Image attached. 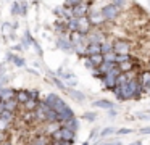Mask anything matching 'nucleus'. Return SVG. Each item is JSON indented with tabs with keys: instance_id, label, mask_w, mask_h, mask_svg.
I'll list each match as a JSON object with an SVG mask.
<instances>
[{
	"instance_id": "nucleus-39",
	"label": "nucleus",
	"mask_w": 150,
	"mask_h": 145,
	"mask_svg": "<svg viewBox=\"0 0 150 145\" xmlns=\"http://www.w3.org/2000/svg\"><path fill=\"white\" fill-rule=\"evenodd\" d=\"M81 2H84V0H65V5H63V6H68V8H73V6L79 5Z\"/></svg>"
},
{
	"instance_id": "nucleus-38",
	"label": "nucleus",
	"mask_w": 150,
	"mask_h": 145,
	"mask_svg": "<svg viewBox=\"0 0 150 145\" xmlns=\"http://www.w3.org/2000/svg\"><path fill=\"white\" fill-rule=\"evenodd\" d=\"M53 13L58 16V19H65V6H58V8H55Z\"/></svg>"
},
{
	"instance_id": "nucleus-53",
	"label": "nucleus",
	"mask_w": 150,
	"mask_h": 145,
	"mask_svg": "<svg viewBox=\"0 0 150 145\" xmlns=\"http://www.w3.org/2000/svg\"><path fill=\"white\" fill-rule=\"evenodd\" d=\"M140 132H144V134H149V132H150V127H144V129H140Z\"/></svg>"
},
{
	"instance_id": "nucleus-7",
	"label": "nucleus",
	"mask_w": 150,
	"mask_h": 145,
	"mask_svg": "<svg viewBox=\"0 0 150 145\" xmlns=\"http://www.w3.org/2000/svg\"><path fill=\"white\" fill-rule=\"evenodd\" d=\"M137 79H139L140 86L144 87V92L150 90V69H142L137 73Z\"/></svg>"
},
{
	"instance_id": "nucleus-1",
	"label": "nucleus",
	"mask_w": 150,
	"mask_h": 145,
	"mask_svg": "<svg viewBox=\"0 0 150 145\" xmlns=\"http://www.w3.org/2000/svg\"><path fill=\"white\" fill-rule=\"evenodd\" d=\"M44 102H45L47 105H49L50 108L53 110V111H57V115H58L60 111H63V110L68 106L65 100H63L60 95H57V93H49V95L44 98Z\"/></svg>"
},
{
	"instance_id": "nucleus-25",
	"label": "nucleus",
	"mask_w": 150,
	"mask_h": 145,
	"mask_svg": "<svg viewBox=\"0 0 150 145\" xmlns=\"http://www.w3.org/2000/svg\"><path fill=\"white\" fill-rule=\"evenodd\" d=\"M55 31L58 32L60 35H62V34H66V32H68V31H66V21L58 19V21L55 23Z\"/></svg>"
},
{
	"instance_id": "nucleus-46",
	"label": "nucleus",
	"mask_w": 150,
	"mask_h": 145,
	"mask_svg": "<svg viewBox=\"0 0 150 145\" xmlns=\"http://www.w3.org/2000/svg\"><path fill=\"white\" fill-rule=\"evenodd\" d=\"M111 3H113V5H116L118 8H123V6L126 5V0H111Z\"/></svg>"
},
{
	"instance_id": "nucleus-42",
	"label": "nucleus",
	"mask_w": 150,
	"mask_h": 145,
	"mask_svg": "<svg viewBox=\"0 0 150 145\" xmlns=\"http://www.w3.org/2000/svg\"><path fill=\"white\" fill-rule=\"evenodd\" d=\"M20 5H21V16H26L28 15V2L23 0V2H20Z\"/></svg>"
},
{
	"instance_id": "nucleus-30",
	"label": "nucleus",
	"mask_w": 150,
	"mask_h": 145,
	"mask_svg": "<svg viewBox=\"0 0 150 145\" xmlns=\"http://www.w3.org/2000/svg\"><path fill=\"white\" fill-rule=\"evenodd\" d=\"M31 145H49V139L45 137V134L39 135V137H36L33 142H31Z\"/></svg>"
},
{
	"instance_id": "nucleus-4",
	"label": "nucleus",
	"mask_w": 150,
	"mask_h": 145,
	"mask_svg": "<svg viewBox=\"0 0 150 145\" xmlns=\"http://www.w3.org/2000/svg\"><path fill=\"white\" fill-rule=\"evenodd\" d=\"M113 52L115 53H131V42L126 39L113 40Z\"/></svg>"
},
{
	"instance_id": "nucleus-45",
	"label": "nucleus",
	"mask_w": 150,
	"mask_h": 145,
	"mask_svg": "<svg viewBox=\"0 0 150 145\" xmlns=\"http://www.w3.org/2000/svg\"><path fill=\"white\" fill-rule=\"evenodd\" d=\"M131 129H127V127H121V129H118L116 131V134H120V135H126V134H131Z\"/></svg>"
},
{
	"instance_id": "nucleus-10",
	"label": "nucleus",
	"mask_w": 150,
	"mask_h": 145,
	"mask_svg": "<svg viewBox=\"0 0 150 145\" xmlns=\"http://www.w3.org/2000/svg\"><path fill=\"white\" fill-rule=\"evenodd\" d=\"M87 18H89V21H91L92 26H94V24H95V26H100V24H103V23H105V18L102 16L100 11H92V13H89Z\"/></svg>"
},
{
	"instance_id": "nucleus-40",
	"label": "nucleus",
	"mask_w": 150,
	"mask_h": 145,
	"mask_svg": "<svg viewBox=\"0 0 150 145\" xmlns=\"http://www.w3.org/2000/svg\"><path fill=\"white\" fill-rule=\"evenodd\" d=\"M23 119L26 122H33L34 121V111H26V113H24V116H23Z\"/></svg>"
},
{
	"instance_id": "nucleus-11",
	"label": "nucleus",
	"mask_w": 150,
	"mask_h": 145,
	"mask_svg": "<svg viewBox=\"0 0 150 145\" xmlns=\"http://www.w3.org/2000/svg\"><path fill=\"white\" fill-rule=\"evenodd\" d=\"M66 93H68L69 98H73L74 102H78V103L86 102V95L82 92H79V90H76V89H66Z\"/></svg>"
},
{
	"instance_id": "nucleus-35",
	"label": "nucleus",
	"mask_w": 150,
	"mask_h": 145,
	"mask_svg": "<svg viewBox=\"0 0 150 145\" xmlns=\"http://www.w3.org/2000/svg\"><path fill=\"white\" fill-rule=\"evenodd\" d=\"M11 15H13V16H21V5H20V2H15L13 5H11Z\"/></svg>"
},
{
	"instance_id": "nucleus-8",
	"label": "nucleus",
	"mask_w": 150,
	"mask_h": 145,
	"mask_svg": "<svg viewBox=\"0 0 150 145\" xmlns=\"http://www.w3.org/2000/svg\"><path fill=\"white\" fill-rule=\"evenodd\" d=\"M105 40V34L102 31H91L86 35V44H102Z\"/></svg>"
},
{
	"instance_id": "nucleus-21",
	"label": "nucleus",
	"mask_w": 150,
	"mask_h": 145,
	"mask_svg": "<svg viewBox=\"0 0 150 145\" xmlns=\"http://www.w3.org/2000/svg\"><path fill=\"white\" fill-rule=\"evenodd\" d=\"M0 119H4V121H7V122H13L15 121V113H11V111H7V110H2L0 111Z\"/></svg>"
},
{
	"instance_id": "nucleus-37",
	"label": "nucleus",
	"mask_w": 150,
	"mask_h": 145,
	"mask_svg": "<svg viewBox=\"0 0 150 145\" xmlns=\"http://www.w3.org/2000/svg\"><path fill=\"white\" fill-rule=\"evenodd\" d=\"M49 145H73V142H66V140H55V139H49Z\"/></svg>"
},
{
	"instance_id": "nucleus-41",
	"label": "nucleus",
	"mask_w": 150,
	"mask_h": 145,
	"mask_svg": "<svg viewBox=\"0 0 150 145\" xmlns=\"http://www.w3.org/2000/svg\"><path fill=\"white\" fill-rule=\"evenodd\" d=\"M10 122H7V121H4V119H0V131L2 132H7L8 131V127H10Z\"/></svg>"
},
{
	"instance_id": "nucleus-47",
	"label": "nucleus",
	"mask_w": 150,
	"mask_h": 145,
	"mask_svg": "<svg viewBox=\"0 0 150 145\" xmlns=\"http://www.w3.org/2000/svg\"><path fill=\"white\" fill-rule=\"evenodd\" d=\"M31 45H33V47H34V48H36V52H37V55H42V48H40V45H39V44H37V42H36V40H33V44H31Z\"/></svg>"
},
{
	"instance_id": "nucleus-55",
	"label": "nucleus",
	"mask_w": 150,
	"mask_h": 145,
	"mask_svg": "<svg viewBox=\"0 0 150 145\" xmlns=\"http://www.w3.org/2000/svg\"><path fill=\"white\" fill-rule=\"evenodd\" d=\"M0 145H11V144H10V142H2Z\"/></svg>"
},
{
	"instance_id": "nucleus-44",
	"label": "nucleus",
	"mask_w": 150,
	"mask_h": 145,
	"mask_svg": "<svg viewBox=\"0 0 150 145\" xmlns=\"http://www.w3.org/2000/svg\"><path fill=\"white\" fill-rule=\"evenodd\" d=\"M84 66L87 68V69H91V71H92V69H94V68H95L94 64H92V61L89 60V57H84Z\"/></svg>"
},
{
	"instance_id": "nucleus-31",
	"label": "nucleus",
	"mask_w": 150,
	"mask_h": 145,
	"mask_svg": "<svg viewBox=\"0 0 150 145\" xmlns=\"http://www.w3.org/2000/svg\"><path fill=\"white\" fill-rule=\"evenodd\" d=\"M37 105H39V102H36V100H31V98H29L23 106H24V110H26V111H34Z\"/></svg>"
},
{
	"instance_id": "nucleus-16",
	"label": "nucleus",
	"mask_w": 150,
	"mask_h": 145,
	"mask_svg": "<svg viewBox=\"0 0 150 145\" xmlns=\"http://www.w3.org/2000/svg\"><path fill=\"white\" fill-rule=\"evenodd\" d=\"M92 106H97V108H103V110H110L115 106L113 102H110V100L107 98H100V100H95L94 103H92Z\"/></svg>"
},
{
	"instance_id": "nucleus-43",
	"label": "nucleus",
	"mask_w": 150,
	"mask_h": 145,
	"mask_svg": "<svg viewBox=\"0 0 150 145\" xmlns=\"http://www.w3.org/2000/svg\"><path fill=\"white\" fill-rule=\"evenodd\" d=\"M29 98L36 100V102H40L39 100V90H29Z\"/></svg>"
},
{
	"instance_id": "nucleus-6",
	"label": "nucleus",
	"mask_w": 150,
	"mask_h": 145,
	"mask_svg": "<svg viewBox=\"0 0 150 145\" xmlns=\"http://www.w3.org/2000/svg\"><path fill=\"white\" fill-rule=\"evenodd\" d=\"M78 21V32H81L82 35H87L89 32L92 31V24L89 21L87 16H81V18H76Z\"/></svg>"
},
{
	"instance_id": "nucleus-9",
	"label": "nucleus",
	"mask_w": 150,
	"mask_h": 145,
	"mask_svg": "<svg viewBox=\"0 0 150 145\" xmlns=\"http://www.w3.org/2000/svg\"><path fill=\"white\" fill-rule=\"evenodd\" d=\"M58 134H60V140L74 142V139H76V132L69 131V129L63 127V126H60V129H58Z\"/></svg>"
},
{
	"instance_id": "nucleus-32",
	"label": "nucleus",
	"mask_w": 150,
	"mask_h": 145,
	"mask_svg": "<svg viewBox=\"0 0 150 145\" xmlns=\"http://www.w3.org/2000/svg\"><path fill=\"white\" fill-rule=\"evenodd\" d=\"M111 134H116V129L115 127H105V129H102V131L98 132L100 137H108V135H111Z\"/></svg>"
},
{
	"instance_id": "nucleus-15",
	"label": "nucleus",
	"mask_w": 150,
	"mask_h": 145,
	"mask_svg": "<svg viewBox=\"0 0 150 145\" xmlns=\"http://www.w3.org/2000/svg\"><path fill=\"white\" fill-rule=\"evenodd\" d=\"M100 52V44H87L86 45V52L84 57H91V55H98Z\"/></svg>"
},
{
	"instance_id": "nucleus-13",
	"label": "nucleus",
	"mask_w": 150,
	"mask_h": 145,
	"mask_svg": "<svg viewBox=\"0 0 150 145\" xmlns=\"http://www.w3.org/2000/svg\"><path fill=\"white\" fill-rule=\"evenodd\" d=\"M15 98H16V102L20 103V105H24V103L29 100V90L26 89H20L15 92Z\"/></svg>"
},
{
	"instance_id": "nucleus-23",
	"label": "nucleus",
	"mask_w": 150,
	"mask_h": 145,
	"mask_svg": "<svg viewBox=\"0 0 150 145\" xmlns=\"http://www.w3.org/2000/svg\"><path fill=\"white\" fill-rule=\"evenodd\" d=\"M45 127H44V134H52V132H55L57 129H60V122H45Z\"/></svg>"
},
{
	"instance_id": "nucleus-27",
	"label": "nucleus",
	"mask_w": 150,
	"mask_h": 145,
	"mask_svg": "<svg viewBox=\"0 0 150 145\" xmlns=\"http://www.w3.org/2000/svg\"><path fill=\"white\" fill-rule=\"evenodd\" d=\"M2 29H4V35L10 34V39H15V29L10 23H4V24H2Z\"/></svg>"
},
{
	"instance_id": "nucleus-50",
	"label": "nucleus",
	"mask_w": 150,
	"mask_h": 145,
	"mask_svg": "<svg viewBox=\"0 0 150 145\" xmlns=\"http://www.w3.org/2000/svg\"><path fill=\"white\" fill-rule=\"evenodd\" d=\"M116 115H118V113H116V110H113V108H110V110H108V116H111V118H115Z\"/></svg>"
},
{
	"instance_id": "nucleus-51",
	"label": "nucleus",
	"mask_w": 150,
	"mask_h": 145,
	"mask_svg": "<svg viewBox=\"0 0 150 145\" xmlns=\"http://www.w3.org/2000/svg\"><path fill=\"white\" fill-rule=\"evenodd\" d=\"M5 140H7V134L0 131V144H2V142H5Z\"/></svg>"
},
{
	"instance_id": "nucleus-12",
	"label": "nucleus",
	"mask_w": 150,
	"mask_h": 145,
	"mask_svg": "<svg viewBox=\"0 0 150 145\" xmlns=\"http://www.w3.org/2000/svg\"><path fill=\"white\" fill-rule=\"evenodd\" d=\"M68 39L71 40L73 45H78V44H86V35H82L81 32L74 31V32H68Z\"/></svg>"
},
{
	"instance_id": "nucleus-3",
	"label": "nucleus",
	"mask_w": 150,
	"mask_h": 145,
	"mask_svg": "<svg viewBox=\"0 0 150 145\" xmlns=\"http://www.w3.org/2000/svg\"><path fill=\"white\" fill-rule=\"evenodd\" d=\"M89 10H91V2L84 0L81 2L79 5L73 6L71 11H73V18H81V16H87L89 15Z\"/></svg>"
},
{
	"instance_id": "nucleus-34",
	"label": "nucleus",
	"mask_w": 150,
	"mask_h": 145,
	"mask_svg": "<svg viewBox=\"0 0 150 145\" xmlns=\"http://www.w3.org/2000/svg\"><path fill=\"white\" fill-rule=\"evenodd\" d=\"M52 82H53V84H55V86H57V87H58V89H60V90H66V89H68V87H66V86H65V82H63V81H62V79H60V77H57V76H53V79H52Z\"/></svg>"
},
{
	"instance_id": "nucleus-20",
	"label": "nucleus",
	"mask_w": 150,
	"mask_h": 145,
	"mask_svg": "<svg viewBox=\"0 0 150 145\" xmlns=\"http://www.w3.org/2000/svg\"><path fill=\"white\" fill-rule=\"evenodd\" d=\"M100 52H102V55L108 53V52H113V40H107V39H105L100 44Z\"/></svg>"
},
{
	"instance_id": "nucleus-17",
	"label": "nucleus",
	"mask_w": 150,
	"mask_h": 145,
	"mask_svg": "<svg viewBox=\"0 0 150 145\" xmlns=\"http://www.w3.org/2000/svg\"><path fill=\"white\" fill-rule=\"evenodd\" d=\"M15 92H16L15 89H10V87L5 89V87H2V89H0V98L4 100V102H7V100H10V98H15Z\"/></svg>"
},
{
	"instance_id": "nucleus-14",
	"label": "nucleus",
	"mask_w": 150,
	"mask_h": 145,
	"mask_svg": "<svg viewBox=\"0 0 150 145\" xmlns=\"http://www.w3.org/2000/svg\"><path fill=\"white\" fill-rule=\"evenodd\" d=\"M60 126H63V127L69 129V131H73V132H78V129H79V119L74 116V118L68 119V121H65L63 124H60Z\"/></svg>"
},
{
	"instance_id": "nucleus-57",
	"label": "nucleus",
	"mask_w": 150,
	"mask_h": 145,
	"mask_svg": "<svg viewBox=\"0 0 150 145\" xmlns=\"http://www.w3.org/2000/svg\"><path fill=\"white\" fill-rule=\"evenodd\" d=\"M16 2H23V0H16Z\"/></svg>"
},
{
	"instance_id": "nucleus-28",
	"label": "nucleus",
	"mask_w": 150,
	"mask_h": 145,
	"mask_svg": "<svg viewBox=\"0 0 150 145\" xmlns=\"http://www.w3.org/2000/svg\"><path fill=\"white\" fill-rule=\"evenodd\" d=\"M89 60H91L92 64L97 68V66H100V64L103 63V55H102V53H98V55H91V57H89Z\"/></svg>"
},
{
	"instance_id": "nucleus-36",
	"label": "nucleus",
	"mask_w": 150,
	"mask_h": 145,
	"mask_svg": "<svg viewBox=\"0 0 150 145\" xmlns=\"http://www.w3.org/2000/svg\"><path fill=\"white\" fill-rule=\"evenodd\" d=\"M115 57H116V53H115V52H108V53H103V61H108V63H115Z\"/></svg>"
},
{
	"instance_id": "nucleus-24",
	"label": "nucleus",
	"mask_w": 150,
	"mask_h": 145,
	"mask_svg": "<svg viewBox=\"0 0 150 145\" xmlns=\"http://www.w3.org/2000/svg\"><path fill=\"white\" fill-rule=\"evenodd\" d=\"M45 122H58V115L57 111H53L52 108L45 113Z\"/></svg>"
},
{
	"instance_id": "nucleus-19",
	"label": "nucleus",
	"mask_w": 150,
	"mask_h": 145,
	"mask_svg": "<svg viewBox=\"0 0 150 145\" xmlns=\"http://www.w3.org/2000/svg\"><path fill=\"white\" fill-rule=\"evenodd\" d=\"M116 66V63H108V61H103V63L100 64V66H97V69L100 71V74L103 76V74H107V73H110L113 68Z\"/></svg>"
},
{
	"instance_id": "nucleus-48",
	"label": "nucleus",
	"mask_w": 150,
	"mask_h": 145,
	"mask_svg": "<svg viewBox=\"0 0 150 145\" xmlns=\"http://www.w3.org/2000/svg\"><path fill=\"white\" fill-rule=\"evenodd\" d=\"M5 73H7V66H5L4 63H2V64H0V77L5 76Z\"/></svg>"
},
{
	"instance_id": "nucleus-29",
	"label": "nucleus",
	"mask_w": 150,
	"mask_h": 145,
	"mask_svg": "<svg viewBox=\"0 0 150 145\" xmlns=\"http://www.w3.org/2000/svg\"><path fill=\"white\" fill-rule=\"evenodd\" d=\"M66 31H68V32L78 31V21H76V18H71V19L66 21Z\"/></svg>"
},
{
	"instance_id": "nucleus-5",
	"label": "nucleus",
	"mask_w": 150,
	"mask_h": 145,
	"mask_svg": "<svg viewBox=\"0 0 150 145\" xmlns=\"http://www.w3.org/2000/svg\"><path fill=\"white\" fill-rule=\"evenodd\" d=\"M57 48H60V50H63V52H73L74 45H73L71 40L68 39V32L58 35V39H57Z\"/></svg>"
},
{
	"instance_id": "nucleus-22",
	"label": "nucleus",
	"mask_w": 150,
	"mask_h": 145,
	"mask_svg": "<svg viewBox=\"0 0 150 145\" xmlns=\"http://www.w3.org/2000/svg\"><path fill=\"white\" fill-rule=\"evenodd\" d=\"M132 60V55L131 53H116V57H115V63L120 64V63H124V61H129Z\"/></svg>"
},
{
	"instance_id": "nucleus-26",
	"label": "nucleus",
	"mask_w": 150,
	"mask_h": 145,
	"mask_svg": "<svg viewBox=\"0 0 150 145\" xmlns=\"http://www.w3.org/2000/svg\"><path fill=\"white\" fill-rule=\"evenodd\" d=\"M11 63H13L16 68H24L26 61H24V58H23V57H20V55H15V53H13V58H11Z\"/></svg>"
},
{
	"instance_id": "nucleus-33",
	"label": "nucleus",
	"mask_w": 150,
	"mask_h": 145,
	"mask_svg": "<svg viewBox=\"0 0 150 145\" xmlns=\"http://www.w3.org/2000/svg\"><path fill=\"white\" fill-rule=\"evenodd\" d=\"M82 119L92 122V121H95V119H97V113H95V111H86L84 115H82Z\"/></svg>"
},
{
	"instance_id": "nucleus-54",
	"label": "nucleus",
	"mask_w": 150,
	"mask_h": 145,
	"mask_svg": "<svg viewBox=\"0 0 150 145\" xmlns=\"http://www.w3.org/2000/svg\"><path fill=\"white\" fill-rule=\"evenodd\" d=\"M11 58H13V53H11V52L7 53V61H11Z\"/></svg>"
},
{
	"instance_id": "nucleus-49",
	"label": "nucleus",
	"mask_w": 150,
	"mask_h": 145,
	"mask_svg": "<svg viewBox=\"0 0 150 145\" xmlns=\"http://www.w3.org/2000/svg\"><path fill=\"white\" fill-rule=\"evenodd\" d=\"M98 132H100L98 129H92V132H91V137H89V139H91V140H92V139H95V137L98 135Z\"/></svg>"
},
{
	"instance_id": "nucleus-56",
	"label": "nucleus",
	"mask_w": 150,
	"mask_h": 145,
	"mask_svg": "<svg viewBox=\"0 0 150 145\" xmlns=\"http://www.w3.org/2000/svg\"><path fill=\"white\" fill-rule=\"evenodd\" d=\"M131 145H142V144H140V142H132Z\"/></svg>"
},
{
	"instance_id": "nucleus-52",
	"label": "nucleus",
	"mask_w": 150,
	"mask_h": 145,
	"mask_svg": "<svg viewBox=\"0 0 150 145\" xmlns=\"http://www.w3.org/2000/svg\"><path fill=\"white\" fill-rule=\"evenodd\" d=\"M11 48H13V50H15V52H21V50H23V45H20V44H16V45H13V47H11Z\"/></svg>"
},
{
	"instance_id": "nucleus-18",
	"label": "nucleus",
	"mask_w": 150,
	"mask_h": 145,
	"mask_svg": "<svg viewBox=\"0 0 150 145\" xmlns=\"http://www.w3.org/2000/svg\"><path fill=\"white\" fill-rule=\"evenodd\" d=\"M18 106H20V103L16 102V98H10V100L5 102V110H7V111L16 113L18 111Z\"/></svg>"
},
{
	"instance_id": "nucleus-2",
	"label": "nucleus",
	"mask_w": 150,
	"mask_h": 145,
	"mask_svg": "<svg viewBox=\"0 0 150 145\" xmlns=\"http://www.w3.org/2000/svg\"><path fill=\"white\" fill-rule=\"evenodd\" d=\"M100 13H102V16L105 18V21H115V19L120 16L121 8H118V6L113 5V3H107L105 6H102Z\"/></svg>"
}]
</instances>
